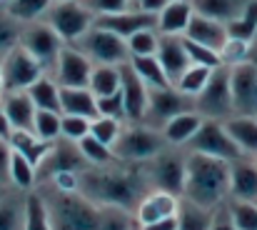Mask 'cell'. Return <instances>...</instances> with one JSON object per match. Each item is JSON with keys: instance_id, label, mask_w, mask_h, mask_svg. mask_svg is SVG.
<instances>
[{"instance_id": "1", "label": "cell", "mask_w": 257, "mask_h": 230, "mask_svg": "<svg viewBox=\"0 0 257 230\" xmlns=\"http://www.w3.org/2000/svg\"><path fill=\"white\" fill-rule=\"evenodd\" d=\"M182 195L200 208L217 210L230 195V163L212 155L190 153Z\"/></svg>"}, {"instance_id": "2", "label": "cell", "mask_w": 257, "mask_h": 230, "mask_svg": "<svg viewBox=\"0 0 257 230\" xmlns=\"http://www.w3.org/2000/svg\"><path fill=\"white\" fill-rule=\"evenodd\" d=\"M78 193L102 208L138 210L143 200V180L120 170H80Z\"/></svg>"}, {"instance_id": "3", "label": "cell", "mask_w": 257, "mask_h": 230, "mask_svg": "<svg viewBox=\"0 0 257 230\" xmlns=\"http://www.w3.org/2000/svg\"><path fill=\"white\" fill-rule=\"evenodd\" d=\"M53 230H100V205L73 190L55 188L43 198Z\"/></svg>"}, {"instance_id": "4", "label": "cell", "mask_w": 257, "mask_h": 230, "mask_svg": "<svg viewBox=\"0 0 257 230\" xmlns=\"http://www.w3.org/2000/svg\"><path fill=\"white\" fill-rule=\"evenodd\" d=\"M195 110L205 120H222V123L235 115L232 88H230V65H220L212 70L202 93L195 95Z\"/></svg>"}, {"instance_id": "5", "label": "cell", "mask_w": 257, "mask_h": 230, "mask_svg": "<svg viewBox=\"0 0 257 230\" xmlns=\"http://www.w3.org/2000/svg\"><path fill=\"white\" fill-rule=\"evenodd\" d=\"M168 145L163 130L150 125H135L127 130H120L112 153L122 160H153L158 153H163Z\"/></svg>"}, {"instance_id": "6", "label": "cell", "mask_w": 257, "mask_h": 230, "mask_svg": "<svg viewBox=\"0 0 257 230\" xmlns=\"http://www.w3.org/2000/svg\"><path fill=\"white\" fill-rule=\"evenodd\" d=\"M75 43H80V50L95 65H122L130 60L127 40L105 28H97V25H92Z\"/></svg>"}, {"instance_id": "7", "label": "cell", "mask_w": 257, "mask_h": 230, "mask_svg": "<svg viewBox=\"0 0 257 230\" xmlns=\"http://www.w3.org/2000/svg\"><path fill=\"white\" fill-rule=\"evenodd\" d=\"M192 153H202V155H212V158H220V160H240L242 150L240 145L230 138L227 128L222 120H202L200 130L192 135V140L187 143Z\"/></svg>"}, {"instance_id": "8", "label": "cell", "mask_w": 257, "mask_h": 230, "mask_svg": "<svg viewBox=\"0 0 257 230\" xmlns=\"http://www.w3.org/2000/svg\"><path fill=\"white\" fill-rule=\"evenodd\" d=\"M48 20L63 40L75 43L78 38H83L92 28L95 15L83 5V0H63V3H55L48 10Z\"/></svg>"}, {"instance_id": "9", "label": "cell", "mask_w": 257, "mask_h": 230, "mask_svg": "<svg viewBox=\"0 0 257 230\" xmlns=\"http://www.w3.org/2000/svg\"><path fill=\"white\" fill-rule=\"evenodd\" d=\"M185 110H195V98L180 93L175 85L170 88H150V98H148V110H145V123L150 128L163 130V125L172 120L175 115L185 113Z\"/></svg>"}, {"instance_id": "10", "label": "cell", "mask_w": 257, "mask_h": 230, "mask_svg": "<svg viewBox=\"0 0 257 230\" xmlns=\"http://www.w3.org/2000/svg\"><path fill=\"white\" fill-rule=\"evenodd\" d=\"M0 70H3V90H8V93L28 90L38 78L43 75V65L23 45L13 48L0 60Z\"/></svg>"}, {"instance_id": "11", "label": "cell", "mask_w": 257, "mask_h": 230, "mask_svg": "<svg viewBox=\"0 0 257 230\" xmlns=\"http://www.w3.org/2000/svg\"><path fill=\"white\" fill-rule=\"evenodd\" d=\"M230 88H232V105L235 115H252L257 118V65L245 60L230 65Z\"/></svg>"}, {"instance_id": "12", "label": "cell", "mask_w": 257, "mask_h": 230, "mask_svg": "<svg viewBox=\"0 0 257 230\" xmlns=\"http://www.w3.org/2000/svg\"><path fill=\"white\" fill-rule=\"evenodd\" d=\"M40 65L45 68H55L58 65V55L63 50V38L53 30V25H30L28 30H23V43H20Z\"/></svg>"}, {"instance_id": "13", "label": "cell", "mask_w": 257, "mask_h": 230, "mask_svg": "<svg viewBox=\"0 0 257 230\" xmlns=\"http://www.w3.org/2000/svg\"><path fill=\"white\" fill-rule=\"evenodd\" d=\"M150 180L158 190H165L170 195H182L185 190V173H187V158L177 153H158L150 163Z\"/></svg>"}, {"instance_id": "14", "label": "cell", "mask_w": 257, "mask_h": 230, "mask_svg": "<svg viewBox=\"0 0 257 230\" xmlns=\"http://www.w3.org/2000/svg\"><path fill=\"white\" fill-rule=\"evenodd\" d=\"M120 93H122V103H125V118L133 123H143L145 110H148L150 88L133 70L130 60L120 65Z\"/></svg>"}, {"instance_id": "15", "label": "cell", "mask_w": 257, "mask_h": 230, "mask_svg": "<svg viewBox=\"0 0 257 230\" xmlns=\"http://www.w3.org/2000/svg\"><path fill=\"white\" fill-rule=\"evenodd\" d=\"M85 155L80 150L78 140H63V143H55L50 145L48 155L40 160L38 170L40 175H60V173H80L85 168Z\"/></svg>"}, {"instance_id": "16", "label": "cell", "mask_w": 257, "mask_h": 230, "mask_svg": "<svg viewBox=\"0 0 257 230\" xmlns=\"http://www.w3.org/2000/svg\"><path fill=\"white\" fill-rule=\"evenodd\" d=\"M92 60L78 48H63L58 55V85L60 88H87L90 73H92Z\"/></svg>"}, {"instance_id": "17", "label": "cell", "mask_w": 257, "mask_h": 230, "mask_svg": "<svg viewBox=\"0 0 257 230\" xmlns=\"http://www.w3.org/2000/svg\"><path fill=\"white\" fill-rule=\"evenodd\" d=\"M92 25L105 28V30H110V33H115V35H120V38H125V40H127V38H130L133 33H138V30H145V28H158V15L127 8V10H122V13L97 15Z\"/></svg>"}, {"instance_id": "18", "label": "cell", "mask_w": 257, "mask_h": 230, "mask_svg": "<svg viewBox=\"0 0 257 230\" xmlns=\"http://www.w3.org/2000/svg\"><path fill=\"white\" fill-rule=\"evenodd\" d=\"M185 38H190V40H195L200 45H207V48H212L217 53H222L225 45H227V40H230L225 23L212 20V18L200 15V13L192 15V20H190V25L185 30Z\"/></svg>"}, {"instance_id": "19", "label": "cell", "mask_w": 257, "mask_h": 230, "mask_svg": "<svg viewBox=\"0 0 257 230\" xmlns=\"http://www.w3.org/2000/svg\"><path fill=\"white\" fill-rule=\"evenodd\" d=\"M155 55L163 63L172 85L190 68V58H187V50H185V35H160V45H158Z\"/></svg>"}, {"instance_id": "20", "label": "cell", "mask_w": 257, "mask_h": 230, "mask_svg": "<svg viewBox=\"0 0 257 230\" xmlns=\"http://www.w3.org/2000/svg\"><path fill=\"white\" fill-rule=\"evenodd\" d=\"M0 108H3V113L8 115L13 130H33L38 108H35L33 98L28 95V90L8 93V95L0 100Z\"/></svg>"}, {"instance_id": "21", "label": "cell", "mask_w": 257, "mask_h": 230, "mask_svg": "<svg viewBox=\"0 0 257 230\" xmlns=\"http://www.w3.org/2000/svg\"><path fill=\"white\" fill-rule=\"evenodd\" d=\"M230 195L232 200H257V163L245 158L230 163Z\"/></svg>"}, {"instance_id": "22", "label": "cell", "mask_w": 257, "mask_h": 230, "mask_svg": "<svg viewBox=\"0 0 257 230\" xmlns=\"http://www.w3.org/2000/svg\"><path fill=\"white\" fill-rule=\"evenodd\" d=\"M177 195H170L165 190H155L150 195H145L138 205V223L140 225H148V223H158V220H165L177 215Z\"/></svg>"}, {"instance_id": "23", "label": "cell", "mask_w": 257, "mask_h": 230, "mask_svg": "<svg viewBox=\"0 0 257 230\" xmlns=\"http://www.w3.org/2000/svg\"><path fill=\"white\" fill-rule=\"evenodd\" d=\"M195 15L192 0L190 3H180V0H170L160 13H158V30L163 35H185L190 20Z\"/></svg>"}, {"instance_id": "24", "label": "cell", "mask_w": 257, "mask_h": 230, "mask_svg": "<svg viewBox=\"0 0 257 230\" xmlns=\"http://www.w3.org/2000/svg\"><path fill=\"white\" fill-rule=\"evenodd\" d=\"M60 110L63 115L97 118V98L90 88H60Z\"/></svg>"}, {"instance_id": "25", "label": "cell", "mask_w": 257, "mask_h": 230, "mask_svg": "<svg viewBox=\"0 0 257 230\" xmlns=\"http://www.w3.org/2000/svg\"><path fill=\"white\" fill-rule=\"evenodd\" d=\"M202 120H205V118H202L197 110H185V113L175 115L172 120H168V123L163 125V135H165V140H168L170 145L190 143L192 135L200 130Z\"/></svg>"}, {"instance_id": "26", "label": "cell", "mask_w": 257, "mask_h": 230, "mask_svg": "<svg viewBox=\"0 0 257 230\" xmlns=\"http://www.w3.org/2000/svg\"><path fill=\"white\" fill-rule=\"evenodd\" d=\"M230 138L240 145L245 155H257V118L252 115H232L225 120Z\"/></svg>"}, {"instance_id": "27", "label": "cell", "mask_w": 257, "mask_h": 230, "mask_svg": "<svg viewBox=\"0 0 257 230\" xmlns=\"http://www.w3.org/2000/svg\"><path fill=\"white\" fill-rule=\"evenodd\" d=\"M8 143H10L13 150H18V153L25 155L35 168L40 165V160L48 155L50 145H53V143H48V140H40L33 130H13L10 138H8Z\"/></svg>"}, {"instance_id": "28", "label": "cell", "mask_w": 257, "mask_h": 230, "mask_svg": "<svg viewBox=\"0 0 257 230\" xmlns=\"http://www.w3.org/2000/svg\"><path fill=\"white\" fill-rule=\"evenodd\" d=\"M130 65L145 80L148 88H170L172 85V80L168 78L163 63L158 60V55H130Z\"/></svg>"}, {"instance_id": "29", "label": "cell", "mask_w": 257, "mask_h": 230, "mask_svg": "<svg viewBox=\"0 0 257 230\" xmlns=\"http://www.w3.org/2000/svg\"><path fill=\"white\" fill-rule=\"evenodd\" d=\"M215 210L200 208L190 200H182L177 208V230H210Z\"/></svg>"}, {"instance_id": "30", "label": "cell", "mask_w": 257, "mask_h": 230, "mask_svg": "<svg viewBox=\"0 0 257 230\" xmlns=\"http://www.w3.org/2000/svg\"><path fill=\"white\" fill-rule=\"evenodd\" d=\"M192 8H195V13L207 15V18L227 25L230 20H235L242 13L245 5L240 0H192Z\"/></svg>"}, {"instance_id": "31", "label": "cell", "mask_w": 257, "mask_h": 230, "mask_svg": "<svg viewBox=\"0 0 257 230\" xmlns=\"http://www.w3.org/2000/svg\"><path fill=\"white\" fill-rule=\"evenodd\" d=\"M28 95L33 98V103H35L38 110H55V113H63V110H60V85H55L50 78L40 75L30 88H28Z\"/></svg>"}, {"instance_id": "32", "label": "cell", "mask_w": 257, "mask_h": 230, "mask_svg": "<svg viewBox=\"0 0 257 230\" xmlns=\"http://www.w3.org/2000/svg\"><path fill=\"white\" fill-rule=\"evenodd\" d=\"M87 88L95 93V98L117 93L120 90V65H92Z\"/></svg>"}, {"instance_id": "33", "label": "cell", "mask_w": 257, "mask_h": 230, "mask_svg": "<svg viewBox=\"0 0 257 230\" xmlns=\"http://www.w3.org/2000/svg\"><path fill=\"white\" fill-rule=\"evenodd\" d=\"M257 33V3H250L242 8V13L227 23V35L230 40H240V43H250Z\"/></svg>"}, {"instance_id": "34", "label": "cell", "mask_w": 257, "mask_h": 230, "mask_svg": "<svg viewBox=\"0 0 257 230\" xmlns=\"http://www.w3.org/2000/svg\"><path fill=\"white\" fill-rule=\"evenodd\" d=\"M23 43V23L5 10H0V60Z\"/></svg>"}, {"instance_id": "35", "label": "cell", "mask_w": 257, "mask_h": 230, "mask_svg": "<svg viewBox=\"0 0 257 230\" xmlns=\"http://www.w3.org/2000/svg\"><path fill=\"white\" fill-rule=\"evenodd\" d=\"M210 75H212V68H205V65H195V63H190V68L175 80V88H177L180 93L195 98V95L202 93V88L207 85Z\"/></svg>"}, {"instance_id": "36", "label": "cell", "mask_w": 257, "mask_h": 230, "mask_svg": "<svg viewBox=\"0 0 257 230\" xmlns=\"http://www.w3.org/2000/svg\"><path fill=\"white\" fill-rule=\"evenodd\" d=\"M0 230H25V200L15 195L0 200Z\"/></svg>"}, {"instance_id": "37", "label": "cell", "mask_w": 257, "mask_h": 230, "mask_svg": "<svg viewBox=\"0 0 257 230\" xmlns=\"http://www.w3.org/2000/svg\"><path fill=\"white\" fill-rule=\"evenodd\" d=\"M25 230H53L48 205L40 195H28L25 198Z\"/></svg>"}, {"instance_id": "38", "label": "cell", "mask_w": 257, "mask_h": 230, "mask_svg": "<svg viewBox=\"0 0 257 230\" xmlns=\"http://www.w3.org/2000/svg\"><path fill=\"white\" fill-rule=\"evenodd\" d=\"M60 125H63V113H55V110H38L35 113V123H33V133L40 138V140H58L63 133H60Z\"/></svg>"}, {"instance_id": "39", "label": "cell", "mask_w": 257, "mask_h": 230, "mask_svg": "<svg viewBox=\"0 0 257 230\" xmlns=\"http://www.w3.org/2000/svg\"><path fill=\"white\" fill-rule=\"evenodd\" d=\"M35 173H38V168H35L25 155L18 153V150H13V160H10V180H13L20 190H30V188H33Z\"/></svg>"}, {"instance_id": "40", "label": "cell", "mask_w": 257, "mask_h": 230, "mask_svg": "<svg viewBox=\"0 0 257 230\" xmlns=\"http://www.w3.org/2000/svg\"><path fill=\"white\" fill-rule=\"evenodd\" d=\"M50 3L53 0H8V13L13 18H18L20 23H30L35 18H40L43 13L50 10Z\"/></svg>"}, {"instance_id": "41", "label": "cell", "mask_w": 257, "mask_h": 230, "mask_svg": "<svg viewBox=\"0 0 257 230\" xmlns=\"http://www.w3.org/2000/svg\"><path fill=\"white\" fill-rule=\"evenodd\" d=\"M160 45V35L155 33V28H145L138 30L127 38V50L130 55H155Z\"/></svg>"}, {"instance_id": "42", "label": "cell", "mask_w": 257, "mask_h": 230, "mask_svg": "<svg viewBox=\"0 0 257 230\" xmlns=\"http://www.w3.org/2000/svg\"><path fill=\"white\" fill-rule=\"evenodd\" d=\"M232 220L237 230H257V200L250 203V200H232L227 205Z\"/></svg>"}, {"instance_id": "43", "label": "cell", "mask_w": 257, "mask_h": 230, "mask_svg": "<svg viewBox=\"0 0 257 230\" xmlns=\"http://www.w3.org/2000/svg\"><path fill=\"white\" fill-rule=\"evenodd\" d=\"M185 50H187L190 63H195V65H205V68H212V70L222 65V55L217 50H212L207 45H200L190 38H185Z\"/></svg>"}, {"instance_id": "44", "label": "cell", "mask_w": 257, "mask_h": 230, "mask_svg": "<svg viewBox=\"0 0 257 230\" xmlns=\"http://www.w3.org/2000/svg\"><path fill=\"white\" fill-rule=\"evenodd\" d=\"M120 123H117V118H105V115H97L92 123H90V135L92 138H97L100 143H105V145H115V140H117V135H120Z\"/></svg>"}, {"instance_id": "45", "label": "cell", "mask_w": 257, "mask_h": 230, "mask_svg": "<svg viewBox=\"0 0 257 230\" xmlns=\"http://www.w3.org/2000/svg\"><path fill=\"white\" fill-rule=\"evenodd\" d=\"M78 145H80V150L85 155L87 163H92V165H105V163H110L112 160V148L110 145H105V143H100L97 138H92L90 133H87L83 140H78Z\"/></svg>"}, {"instance_id": "46", "label": "cell", "mask_w": 257, "mask_h": 230, "mask_svg": "<svg viewBox=\"0 0 257 230\" xmlns=\"http://www.w3.org/2000/svg\"><path fill=\"white\" fill-rule=\"evenodd\" d=\"M130 210L122 208H102L100 210V230H138L135 220L127 215Z\"/></svg>"}, {"instance_id": "47", "label": "cell", "mask_w": 257, "mask_h": 230, "mask_svg": "<svg viewBox=\"0 0 257 230\" xmlns=\"http://www.w3.org/2000/svg\"><path fill=\"white\" fill-rule=\"evenodd\" d=\"M90 118L83 115H63V125H60V133L63 138L68 140H83L87 133H90Z\"/></svg>"}, {"instance_id": "48", "label": "cell", "mask_w": 257, "mask_h": 230, "mask_svg": "<svg viewBox=\"0 0 257 230\" xmlns=\"http://www.w3.org/2000/svg\"><path fill=\"white\" fill-rule=\"evenodd\" d=\"M97 115L105 118H125V103H122V93H112V95H102L97 98Z\"/></svg>"}, {"instance_id": "49", "label": "cell", "mask_w": 257, "mask_h": 230, "mask_svg": "<svg viewBox=\"0 0 257 230\" xmlns=\"http://www.w3.org/2000/svg\"><path fill=\"white\" fill-rule=\"evenodd\" d=\"M83 5L97 18V15H112V13L127 10L130 0H83Z\"/></svg>"}, {"instance_id": "50", "label": "cell", "mask_w": 257, "mask_h": 230, "mask_svg": "<svg viewBox=\"0 0 257 230\" xmlns=\"http://www.w3.org/2000/svg\"><path fill=\"white\" fill-rule=\"evenodd\" d=\"M10 160H13V148L8 140L0 138V183L10 180Z\"/></svg>"}, {"instance_id": "51", "label": "cell", "mask_w": 257, "mask_h": 230, "mask_svg": "<svg viewBox=\"0 0 257 230\" xmlns=\"http://www.w3.org/2000/svg\"><path fill=\"white\" fill-rule=\"evenodd\" d=\"M170 0H130V8L133 10H143V13H153L158 15Z\"/></svg>"}, {"instance_id": "52", "label": "cell", "mask_w": 257, "mask_h": 230, "mask_svg": "<svg viewBox=\"0 0 257 230\" xmlns=\"http://www.w3.org/2000/svg\"><path fill=\"white\" fill-rule=\"evenodd\" d=\"M210 230H237V225H235V220H232V215H230L227 208H225V210H215L212 228Z\"/></svg>"}, {"instance_id": "53", "label": "cell", "mask_w": 257, "mask_h": 230, "mask_svg": "<svg viewBox=\"0 0 257 230\" xmlns=\"http://www.w3.org/2000/svg\"><path fill=\"white\" fill-rule=\"evenodd\" d=\"M140 230H177V215L165 218V220H158V223H148V225H140Z\"/></svg>"}, {"instance_id": "54", "label": "cell", "mask_w": 257, "mask_h": 230, "mask_svg": "<svg viewBox=\"0 0 257 230\" xmlns=\"http://www.w3.org/2000/svg\"><path fill=\"white\" fill-rule=\"evenodd\" d=\"M10 133H13V125H10L8 115H5V113H3V108H0V138H3V140H8V138H10Z\"/></svg>"}, {"instance_id": "55", "label": "cell", "mask_w": 257, "mask_h": 230, "mask_svg": "<svg viewBox=\"0 0 257 230\" xmlns=\"http://www.w3.org/2000/svg\"><path fill=\"white\" fill-rule=\"evenodd\" d=\"M0 88H3V70H0Z\"/></svg>"}, {"instance_id": "56", "label": "cell", "mask_w": 257, "mask_h": 230, "mask_svg": "<svg viewBox=\"0 0 257 230\" xmlns=\"http://www.w3.org/2000/svg\"><path fill=\"white\" fill-rule=\"evenodd\" d=\"M180 3H190V0H180Z\"/></svg>"}, {"instance_id": "57", "label": "cell", "mask_w": 257, "mask_h": 230, "mask_svg": "<svg viewBox=\"0 0 257 230\" xmlns=\"http://www.w3.org/2000/svg\"><path fill=\"white\" fill-rule=\"evenodd\" d=\"M55 3H63V0H55Z\"/></svg>"}, {"instance_id": "58", "label": "cell", "mask_w": 257, "mask_h": 230, "mask_svg": "<svg viewBox=\"0 0 257 230\" xmlns=\"http://www.w3.org/2000/svg\"><path fill=\"white\" fill-rule=\"evenodd\" d=\"M0 188H3V183H0Z\"/></svg>"}]
</instances>
